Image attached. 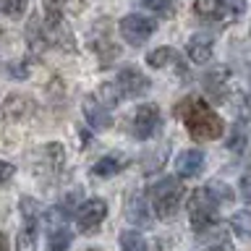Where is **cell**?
<instances>
[{
	"label": "cell",
	"instance_id": "cell-1",
	"mask_svg": "<svg viewBox=\"0 0 251 251\" xmlns=\"http://www.w3.org/2000/svg\"><path fill=\"white\" fill-rule=\"evenodd\" d=\"M180 115H183L186 131L191 133V139H196V141H215L225 133L223 118L209 107V102H204L199 97L186 100L183 107H180Z\"/></svg>",
	"mask_w": 251,
	"mask_h": 251
},
{
	"label": "cell",
	"instance_id": "cell-2",
	"mask_svg": "<svg viewBox=\"0 0 251 251\" xmlns=\"http://www.w3.org/2000/svg\"><path fill=\"white\" fill-rule=\"evenodd\" d=\"M183 194L186 188L183 183H180L178 178H162L157 180V183L152 186V209L154 215L160 220H173L176 217V212L180 207V201H183Z\"/></svg>",
	"mask_w": 251,
	"mask_h": 251
},
{
	"label": "cell",
	"instance_id": "cell-3",
	"mask_svg": "<svg viewBox=\"0 0 251 251\" xmlns=\"http://www.w3.org/2000/svg\"><path fill=\"white\" fill-rule=\"evenodd\" d=\"M217 207H220V201L215 199V194L207 186L196 188L191 194V199H188V220H191V227L196 233H201V230L215 225Z\"/></svg>",
	"mask_w": 251,
	"mask_h": 251
},
{
	"label": "cell",
	"instance_id": "cell-4",
	"mask_svg": "<svg viewBox=\"0 0 251 251\" xmlns=\"http://www.w3.org/2000/svg\"><path fill=\"white\" fill-rule=\"evenodd\" d=\"M45 223H47L45 251H66L71 246V241H74V233L68 230V223H66V212L60 207H52L45 215Z\"/></svg>",
	"mask_w": 251,
	"mask_h": 251
},
{
	"label": "cell",
	"instance_id": "cell-5",
	"mask_svg": "<svg viewBox=\"0 0 251 251\" xmlns=\"http://www.w3.org/2000/svg\"><path fill=\"white\" fill-rule=\"evenodd\" d=\"M118 29H121V37L126 39V42L139 47L154 34L157 24L152 19H147V16H141V13H131V16H123L121 24H118Z\"/></svg>",
	"mask_w": 251,
	"mask_h": 251
},
{
	"label": "cell",
	"instance_id": "cell-6",
	"mask_svg": "<svg viewBox=\"0 0 251 251\" xmlns=\"http://www.w3.org/2000/svg\"><path fill=\"white\" fill-rule=\"evenodd\" d=\"M21 217L24 227L19 230V251H34L37 246V225H39V204L34 199H21Z\"/></svg>",
	"mask_w": 251,
	"mask_h": 251
},
{
	"label": "cell",
	"instance_id": "cell-7",
	"mask_svg": "<svg viewBox=\"0 0 251 251\" xmlns=\"http://www.w3.org/2000/svg\"><path fill=\"white\" fill-rule=\"evenodd\" d=\"M160 126H162V113H160V107L157 105H141L136 110V115H133V121H131V133L136 139H152L157 131H160Z\"/></svg>",
	"mask_w": 251,
	"mask_h": 251
},
{
	"label": "cell",
	"instance_id": "cell-8",
	"mask_svg": "<svg viewBox=\"0 0 251 251\" xmlns=\"http://www.w3.org/2000/svg\"><path fill=\"white\" fill-rule=\"evenodd\" d=\"M107 217V204L102 199H89L84 201L76 212V223L84 233H92L94 227H100V223Z\"/></svg>",
	"mask_w": 251,
	"mask_h": 251
},
{
	"label": "cell",
	"instance_id": "cell-9",
	"mask_svg": "<svg viewBox=\"0 0 251 251\" xmlns=\"http://www.w3.org/2000/svg\"><path fill=\"white\" fill-rule=\"evenodd\" d=\"M115 86L121 89V94H126V97H141L147 89H149V78L141 74L139 68H121L118 71V81Z\"/></svg>",
	"mask_w": 251,
	"mask_h": 251
},
{
	"label": "cell",
	"instance_id": "cell-10",
	"mask_svg": "<svg viewBox=\"0 0 251 251\" xmlns=\"http://www.w3.org/2000/svg\"><path fill=\"white\" fill-rule=\"evenodd\" d=\"M84 118H86V123H89L92 128H97V131H105V128L113 126L110 110L102 105V102H97V97H86L84 100Z\"/></svg>",
	"mask_w": 251,
	"mask_h": 251
},
{
	"label": "cell",
	"instance_id": "cell-11",
	"mask_svg": "<svg viewBox=\"0 0 251 251\" xmlns=\"http://www.w3.org/2000/svg\"><path fill=\"white\" fill-rule=\"evenodd\" d=\"M201 168H204V152L201 149H186V152H180L178 160H176V170H178V176H183V178H196L201 173Z\"/></svg>",
	"mask_w": 251,
	"mask_h": 251
},
{
	"label": "cell",
	"instance_id": "cell-12",
	"mask_svg": "<svg viewBox=\"0 0 251 251\" xmlns=\"http://www.w3.org/2000/svg\"><path fill=\"white\" fill-rule=\"evenodd\" d=\"M31 110H34V100L31 97H24V94H11V97L5 100V105H3V115H5V121H21V118H26Z\"/></svg>",
	"mask_w": 251,
	"mask_h": 251
},
{
	"label": "cell",
	"instance_id": "cell-13",
	"mask_svg": "<svg viewBox=\"0 0 251 251\" xmlns=\"http://www.w3.org/2000/svg\"><path fill=\"white\" fill-rule=\"evenodd\" d=\"M147 63L152 68H176V71H183V58L178 55V50L173 47H157L147 55Z\"/></svg>",
	"mask_w": 251,
	"mask_h": 251
},
{
	"label": "cell",
	"instance_id": "cell-14",
	"mask_svg": "<svg viewBox=\"0 0 251 251\" xmlns=\"http://www.w3.org/2000/svg\"><path fill=\"white\" fill-rule=\"evenodd\" d=\"M212 52H215V39H212L209 34H194L191 39H188V58H191L194 63H209Z\"/></svg>",
	"mask_w": 251,
	"mask_h": 251
},
{
	"label": "cell",
	"instance_id": "cell-15",
	"mask_svg": "<svg viewBox=\"0 0 251 251\" xmlns=\"http://www.w3.org/2000/svg\"><path fill=\"white\" fill-rule=\"evenodd\" d=\"M126 168V162L121 160V157H115V154H107V157H102V160H97L94 162V168H92V173L97 178H113V176H118Z\"/></svg>",
	"mask_w": 251,
	"mask_h": 251
},
{
	"label": "cell",
	"instance_id": "cell-16",
	"mask_svg": "<svg viewBox=\"0 0 251 251\" xmlns=\"http://www.w3.org/2000/svg\"><path fill=\"white\" fill-rule=\"evenodd\" d=\"M194 11L199 19H207V21L223 19L225 16V0H196Z\"/></svg>",
	"mask_w": 251,
	"mask_h": 251
},
{
	"label": "cell",
	"instance_id": "cell-17",
	"mask_svg": "<svg viewBox=\"0 0 251 251\" xmlns=\"http://www.w3.org/2000/svg\"><path fill=\"white\" fill-rule=\"evenodd\" d=\"M121 251H147V241L136 230H123L121 233Z\"/></svg>",
	"mask_w": 251,
	"mask_h": 251
},
{
	"label": "cell",
	"instance_id": "cell-18",
	"mask_svg": "<svg viewBox=\"0 0 251 251\" xmlns=\"http://www.w3.org/2000/svg\"><path fill=\"white\" fill-rule=\"evenodd\" d=\"M207 188L212 194H215V199L220 204H233V191H230V186H225V183H220V180H209Z\"/></svg>",
	"mask_w": 251,
	"mask_h": 251
},
{
	"label": "cell",
	"instance_id": "cell-19",
	"mask_svg": "<svg viewBox=\"0 0 251 251\" xmlns=\"http://www.w3.org/2000/svg\"><path fill=\"white\" fill-rule=\"evenodd\" d=\"M24 11H26V0H0V13L19 19Z\"/></svg>",
	"mask_w": 251,
	"mask_h": 251
},
{
	"label": "cell",
	"instance_id": "cell-20",
	"mask_svg": "<svg viewBox=\"0 0 251 251\" xmlns=\"http://www.w3.org/2000/svg\"><path fill=\"white\" fill-rule=\"evenodd\" d=\"M139 209H144V204H141V196H133L131 204H128V217H131V220H136V223H147L149 215H141Z\"/></svg>",
	"mask_w": 251,
	"mask_h": 251
},
{
	"label": "cell",
	"instance_id": "cell-21",
	"mask_svg": "<svg viewBox=\"0 0 251 251\" xmlns=\"http://www.w3.org/2000/svg\"><path fill=\"white\" fill-rule=\"evenodd\" d=\"M243 8H246V3L243 0H225V16L227 19H238V16L243 13Z\"/></svg>",
	"mask_w": 251,
	"mask_h": 251
},
{
	"label": "cell",
	"instance_id": "cell-22",
	"mask_svg": "<svg viewBox=\"0 0 251 251\" xmlns=\"http://www.w3.org/2000/svg\"><path fill=\"white\" fill-rule=\"evenodd\" d=\"M141 5L152 13H168L170 11V0H141Z\"/></svg>",
	"mask_w": 251,
	"mask_h": 251
},
{
	"label": "cell",
	"instance_id": "cell-23",
	"mask_svg": "<svg viewBox=\"0 0 251 251\" xmlns=\"http://www.w3.org/2000/svg\"><path fill=\"white\" fill-rule=\"evenodd\" d=\"M243 147H246V136H243V131L238 128L230 139H227V149H233V152L238 154V152H243Z\"/></svg>",
	"mask_w": 251,
	"mask_h": 251
},
{
	"label": "cell",
	"instance_id": "cell-24",
	"mask_svg": "<svg viewBox=\"0 0 251 251\" xmlns=\"http://www.w3.org/2000/svg\"><path fill=\"white\" fill-rule=\"evenodd\" d=\"M241 199L246 201V204H251V170L249 173H243V178H241Z\"/></svg>",
	"mask_w": 251,
	"mask_h": 251
},
{
	"label": "cell",
	"instance_id": "cell-25",
	"mask_svg": "<svg viewBox=\"0 0 251 251\" xmlns=\"http://www.w3.org/2000/svg\"><path fill=\"white\" fill-rule=\"evenodd\" d=\"M13 176V165L11 162H0V183H5Z\"/></svg>",
	"mask_w": 251,
	"mask_h": 251
},
{
	"label": "cell",
	"instance_id": "cell-26",
	"mask_svg": "<svg viewBox=\"0 0 251 251\" xmlns=\"http://www.w3.org/2000/svg\"><path fill=\"white\" fill-rule=\"evenodd\" d=\"M0 251H8V238H5V233H0Z\"/></svg>",
	"mask_w": 251,
	"mask_h": 251
},
{
	"label": "cell",
	"instance_id": "cell-27",
	"mask_svg": "<svg viewBox=\"0 0 251 251\" xmlns=\"http://www.w3.org/2000/svg\"><path fill=\"white\" fill-rule=\"evenodd\" d=\"M92 251H97V249H92Z\"/></svg>",
	"mask_w": 251,
	"mask_h": 251
}]
</instances>
